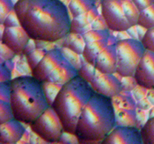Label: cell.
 Returning <instances> with one entry per match:
<instances>
[{"instance_id":"obj_18","label":"cell","mask_w":154,"mask_h":144,"mask_svg":"<svg viewBox=\"0 0 154 144\" xmlns=\"http://www.w3.org/2000/svg\"><path fill=\"white\" fill-rule=\"evenodd\" d=\"M64 41V47L68 48L71 50L76 54L81 55L83 54L84 46H85V42H84L83 35L81 34H77V33H73L71 36L68 34L66 37H65Z\"/></svg>"},{"instance_id":"obj_1","label":"cell","mask_w":154,"mask_h":144,"mask_svg":"<svg viewBox=\"0 0 154 144\" xmlns=\"http://www.w3.org/2000/svg\"><path fill=\"white\" fill-rule=\"evenodd\" d=\"M14 10L33 40L54 43L71 32L69 8L60 0H18Z\"/></svg>"},{"instance_id":"obj_32","label":"cell","mask_w":154,"mask_h":144,"mask_svg":"<svg viewBox=\"0 0 154 144\" xmlns=\"http://www.w3.org/2000/svg\"><path fill=\"white\" fill-rule=\"evenodd\" d=\"M32 40H33V39H30L29 42L28 44L26 46L24 50L23 51V53L25 54L26 56L28 55L29 53H30V52H32L33 50H35L36 49L35 44V42H32Z\"/></svg>"},{"instance_id":"obj_22","label":"cell","mask_w":154,"mask_h":144,"mask_svg":"<svg viewBox=\"0 0 154 144\" xmlns=\"http://www.w3.org/2000/svg\"><path fill=\"white\" fill-rule=\"evenodd\" d=\"M84 42L88 43L94 40H102V39H108L109 38V31L108 28L106 29H92L82 34Z\"/></svg>"},{"instance_id":"obj_19","label":"cell","mask_w":154,"mask_h":144,"mask_svg":"<svg viewBox=\"0 0 154 144\" xmlns=\"http://www.w3.org/2000/svg\"><path fill=\"white\" fill-rule=\"evenodd\" d=\"M138 25L146 29L154 27V3L140 11Z\"/></svg>"},{"instance_id":"obj_12","label":"cell","mask_w":154,"mask_h":144,"mask_svg":"<svg viewBox=\"0 0 154 144\" xmlns=\"http://www.w3.org/2000/svg\"><path fill=\"white\" fill-rule=\"evenodd\" d=\"M90 85L96 92L109 98L118 95L122 89L121 82L114 74L101 73L97 70Z\"/></svg>"},{"instance_id":"obj_26","label":"cell","mask_w":154,"mask_h":144,"mask_svg":"<svg viewBox=\"0 0 154 144\" xmlns=\"http://www.w3.org/2000/svg\"><path fill=\"white\" fill-rule=\"evenodd\" d=\"M14 5L13 0H0V23L2 25L8 15L14 10Z\"/></svg>"},{"instance_id":"obj_10","label":"cell","mask_w":154,"mask_h":144,"mask_svg":"<svg viewBox=\"0 0 154 144\" xmlns=\"http://www.w3.org/2000/svg\"><path fill=\"white\" fill-rule=\"evenodd\" d=\"M133 77L143 88L154 89V52L145 50Z\"/></svg>"},{"instance_id":"obj_4","label":"cell","mask_w":154,"mask_h":144,"mask_svg":"<svg viewBox=\"0 0 154 144\" xmlns=\"http://www.w3.org/2000/svg\"><path fill=\"white\" fill-rule=\"evenodd\" d=\"M90 82L77 75L61 87L52 106L66 132L75 134L83 109L94 92Z\"/></svg>"},{"instance_id":"obj_29","label":"cell","mask_w":154,"mask_h":144,"mask_svg":"<svg viewBox=\"0 0 154 144\" xmlns=\"http://www.w3.org/2000/svg\"><path fill=\"white\" fill-rule=\"evenodd\" d=\"M2 26H4L5 27H15L21 26L19 19H18L14 10H12V11L8 15L7 17L5 20L4 22H3Z\"/></svg>"},{"instance_id":"obj_34","label":"cell","mask_w":154,"mask_h":144,"mask_svg":"<svg viewBox=\"0 0 154 144\" xmlns=\"http://www.w3.org/2000/svg\"><path fill=\"white\" fill-rule=\"evenodd\" d=\"M96 1H98V0H96ZM99 1H102V0H99Z\"/></svg>"},{"instance_id":"obj_6","label":"cell","mask_w":154,"mask_h":144,"mask_svg":"<svg viewBox=\"0 0 154 144\" xmlns=\"http://www.w3.org/2000/svg\"><path fill=\"white\" fill-rule=\"evenodd\" d=\"M101 8L109 29L123 32L138 25L140 10L132 0H102Z\"/></svg>"},{"instance_id":"obj_16","label":"cell","mask_w":154,"mask_h":144,"mask_svg":"<svg viewBox=\"0 0 154 144\" xmlns=\"http://www.w3.org/2000/svg\"><path fill=\"white\" fill-rule=\"evenodd\" d=\"M97 16V9L94 7L89 11L73 18L71 25V32L83 34L82 30L86 29L87 26H90V24L96 20Z\"/></svg>"},{"instance_id":"obj_23","label":"cell","mask_w":154,"mask_h":144,"mask_svg":"<svg viewBox=\"0 0 154 144\" xmlns=\"http://www.w3.org/2000/svg\"><path fill=\"white\" fill-rule=\"evenodd\" d=\"M48 51V50L46 49H35L32 52L26 55L27 62L31 70H32L38 65V64L43 58Z\"/></svg>"},{"instance_id":"obj_15","label":"cell","mask_w":154,"mask_h":144,"mask_svg":"<svg viewBox=\"0 0 154 144\" xmlns=\"http://www.w3.org/2000/svg\"><path fill=\"white\" fill-rule=\"evenodd\" d=\"M108 45V38L86 43L82 54L84 60L94 65L97 57Z\"/></svg>"},{"instance_id":"obj_30","label":"cell","mask_w":154,"mask_h":144,"mask_svg":"<svg viewBox=\"0 0 154 144\" xmlns=\"http://www.w3.org/2000/svg\"><path fill=\"white\" fill-rule=\"evenodd\" d=\"M11 80V72L7 65L1 63L0 66V82Z\"/></svg>"},{"instance_id":"obj_9","label":"cell","mask_w":154,"mask_h":144,"mask_svg":"<svg viewBox=\"0 0 154 144\" xmlns=\"http://www.w3.org/2000/svg\"><path fill=\"white\" fill-rule=\"evenodd\" d=\"M102 144H143L141 130L132 125L114 128L102 141Z\"/></svg>"},{"instance_id":"obj_2","label":"cell","mask_w":154,"mask_h":144,"mask_svg":"<svg viewBox=\"0 0 154 144\" xmlns=\"http://www.w3.org/2000/svg\"><path fill=\"white\" fill-rule=\"evenodd\" d=\"M116 124L111 98L94 92L83 109L75 134L81 142H102Z\"/></svg>"},{"instance_id":"obj_13","label":"cell","mask_w":154,"mask_h":144,"mask_svg":"<svg viewBox=\"0 0 154 144\" xmlns=\"http://www.w3.org/2000/svg\"><path fill=\"white\" fill-rule=\"evenodd\" d=\"M95 67L103 74L117 73V56L116 44H108L96 58Z\"/></svg>"},{"instance_id":"obj_28","label":"cell","mask_w":154,"mask_h":144,"mask_svg":"<svg viewBox=\"0 0 154 144\" xmlns=\"http://www.w3.org/2000/svg\"><path fill=\"white\" fill-rule=\"evenodd\" d=\"M11 80L0 82V100L10 102Z\"/></svg>"},{"instance_id":"obj_7","label":"cell","mask_w":154,"mask_h":144,"mask_svg":"<svg viewBox=\"0 0 154 144\" xmlns=\"http://www.w3.org/2000/svg\"><path fill=\"white\" fill-rule=\"evenodd\" d=\"M115 44L117 56V73L123 77H132L145 51L142 42L127 38L118 40Z\"/></svg>"},{"instance_id":"obj_14","label":"cell","mask_w":154,"mask_h":144,"mask_svg":"<svg viewBox=\"0 0 154 144\" xmlns=\"http://www.w3.org/2000/svg\"><path fill=\"white\" fill-rule=\"evenodd\" d=\"M25 133V128L20 121L13 118L0 123V142L13 144L17 142Z\"/></svg>"},{"instance_id":"obj_21","label":"cell","mask_w":154,"mask_h":144,"mask_svg":"<svg viewBox=\"0 0 154 144\" xmlns=\"http://www.w3.org/2000/svg\"><path fill=\"white\" fill-rule=\"evenodd\" d=\"M42 83L48 104L51 106L56 96L63 86L51 82H42Z\"/></svg>"},{"instance_id":"obj_17","label":"cell","mask_w":154,"mask_h":144,"mask_svg":"<svg viewBox=\"0 0 154 144\" xmlns=\"http://www.w3.org/2000/svg\"><path fill=\"white\" fill-rule=\"evenodd\" d=\"M96 0H70L68 8L75 18L96 7Z\"/></svg>"},{"instance_id":"obj_3","label":"cell","mask_w":154,"mask_h":144,"mask_svg":"<svg viewBox=\"0 0 154 144\" xmlns=\"http://www.w3.org/2000/svg\"><path fill=\"white\" fill-rule=\"evenodd\" d=\"M10 104L16 119L31 124L48 106L41 81L32 76L11 80Z\"/></svg>"},{"instance_id":"obj_5","label":"cell","mask_w":154,"mask_h":144,"mask_svg":"<svg viewBox=\"0 0 154 144\" xmlns=\"http://www.w3.org/2000/svg\"><path fill=\"white\" fill-rule=\"evenodd\" d=\"M78 71L61 50L54 48L48 51L32 70V75L41 82H51L63 86L77 76Z\"/></svg>"},{"instance_id":"obj_33","label":"cell","mask_w":154,"mask_h":144,"mask_svg":"<svg viewBox=\"0 0 154 144\" xmlns=\"http://www.w3.org/2000/svg\"><path fill=\"white\" fill-rule=\"evenodd\" d=\"M60 1H61L62 2L64 3V4H66V5L68 6V4H69V2H70V0H60Z\"/></svg>"},{"instance_id":"obj_11","label":"cell","mask_w":154,"mask_h":144,"mask_svg":"<svg viewBox=\"0 0 154 144\" xmlns=\"http://www.w3.org/2000/svg\"><path fill=\"white\" fill-rule=\"evenodd\" d=\"M30 39L28 33L21 26L5 27L2 34V43L11 50L15 54L23 53Z\"/></svg>"},{"instance_id":"obj_25","label":"cell","mask_w":154,"mask_h":144,"mask_svg":"<svg viewBox=\"0 0 154 144\" xmlns=\"http://www.w3.org/2000/svg\"><path fill=\"white\" fill-rule=\"evenodd\" d=\"M14 118L10 102L0 100V123Z\"/></svg>"},{"instance_id":"obj_8","label":"cell","mask_w":154,"mask_h":144,"mask_svg":"<svg viewBox=\"0 0 154 144\" xmlns=\"http://www.w3.org/2000/svg\"><path fill=\"white\" fill-rule=\"evenodd\" d=\"M33 132L48 142H59L65 130L54 108L49 106L30 124Z\"/></svg>"},{"instance_id":"obj_31","label":"cell","mask_w":154,"mask_h":144,"mask_svg":"<svg viewBox=\"0 0 154 144\" xmlns=\"http://www.w3.org/2000/svg\"><path fill=\"white\" fill-rule=\"evenodd\" d=\"M132 2L136 5V7L138 8L140 11H141L154 3V0H132Z\"/></svg>"},{"instance_id":"obj_20","label":"cell","mask_w":154,"mask_h":144,"mask_svg":"<svg viewBox=\"0 0 154 144\" xmlns=\"http://www.w3.org/2000/svg\"><path fill=\"white\" fill-rule=\"evenodd\" d=\"M144 144H154V116L150 117L141 129Z\"/></svg>"},{"instance_id":"obj_27","label":"cell","mask_w":154,"mask_h":144,"mask_svg":"<svg viewBox=\"0 0 154 144\" xmlns=\"http://www.w3.org/2000/svg\"><path fill=\"white\" fill-rule=\"evenodd\" d=\"M141 40L145 50L154 52V27L147 29Z\"/></svg>"},{"instance_id":"obj_24","label":"cell","mask_w":154,"mask_h":144,"mask_svg":"<svg viewBox=\"0 0 154 144\" xmlns=\"http://www.w3.org/2000/svg\"><path fill=\"white\" fill-rule=\"evenodd\" d=\"M96 68L95 65L90 64V63L86 62L85 64L81 66L78 71V75L87 80L88 82H91L93 81V78L96 75Z\"/></svg>"}]
</instances>
